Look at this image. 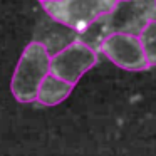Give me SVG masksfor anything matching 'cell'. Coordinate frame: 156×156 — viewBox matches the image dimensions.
<instances>
[{
  "mask_svg": "<svg viewBox=\"0 0 156 156\" xmlns=\"http://www.w3.org/2000/svg\"><path fill=\"white\" fill-rule=\"evenodd\" d=\"M51 74V54L42 42H30L22 51L10 81V91L17 102L37 101V92L44 79Z\"/></svg>",
  "mask_w": 156,
  "mask_h": 156,
  "instance_id": "6da1fadb",
  "label": "cell"
},
{
  "mask_svg": "<svg viewBox=\"0 0 156 156\" xmlns=\"http://www.w3.org/2000/svg\"><path fill=\"white\" fill-rule=\"evenodd\" d=\"M52 20L77 32H84L92 24L119 7L118 0H47L42 4Z\"/></svg>",
  "mask_w": 156,
  "mask_h": 156,
  "instance_id": "7a4b0ae2",
  "label": "cell"
},
{
  "mask_svg": "<svg viewBox=\"0 0 156 156\" xmlns=\"http://www.w3.org/2000/svg\"><path fill=\"white\" fill-rule=\"evenodd\" d=\"M99 49L112 64L122 71L141 72L151 67L138 34L122 30L109 32L101 41Z\"/></svg>",
  "mask_w": 156,
  "mask_h": 156,
  "instance_id": "3957f363",
  "label": "cell"
},
{
  "mask_svg": "<svg viewBox=\"0 0 156 156\" xmlns=\"http://www.w3.org/2000/svg\"><path fill=\"white\" fill-rule=\"evenodd\" d=\"M98 64V54L89 44L74 41L51 55V72L76 86L79 79Z\"/></svg>",
  "mask_w": 156,
  "mask_h": 156,
  "instance_id": "277c9868",
  "label": "cell"
},
{
  "mask_svg": "<svg viewBox=\"0 0 156 156\" xmlns=\"http://www.w3.org/2000/svg\"><path fill=\"white\" fill-rule=\"evenodd\" d=\"M72 89H74L72 84L62 81L61 77H57L51 72L39 87L37 102H41L42 106H57L69 98Z\"/></svg>",
  "mask_w": 156,
  "mask_h": 156,
  "instance_id": "5b68a950",
  "label": "cell"
},
{
  "mask_svg": "<svg viewBox=\"0 0 156 156\" xmlns=\"http://www.w3.org/2000/svg\"><path fill=\"white\" fill-rule=\"evenodd\" d=\"M149 66H156V19H151L139 34Z\"/></svg>",
  "mask_w": 156,
  "mask_h": 156,
  "instance_id": "8992f818",
  "label": "cell"
},
{
  "mask_svg": "<svg viewBox=\"0 0 156 156\" xmlns=\"http://www.w3.org/2000/svg\"><path fill=\"white\" fill-rule=\"evenodd\" d=\"M119 4H124V2H131V0H118Z\"/></svg>",
  "mask_w": 156,
  "mask_h": 156,
  "instance_id": "52a82bcc",
  "label": "cell"
},
{
  "mask_svg": "<svg viewBox=\"0 0 156 156\" xmlns=\"http://www.w3.org/2000/svg\"><path fill=\"white\" fill-rule=\"evenodd\" d=\"M39 2H41V4H44V2H47V0H39Z\"/></svg>",
  "mask_w": 156,
  "mask_h": 156,
  "instance_id": "ba28073f",
  "label": "cell"
}]
</instances>
